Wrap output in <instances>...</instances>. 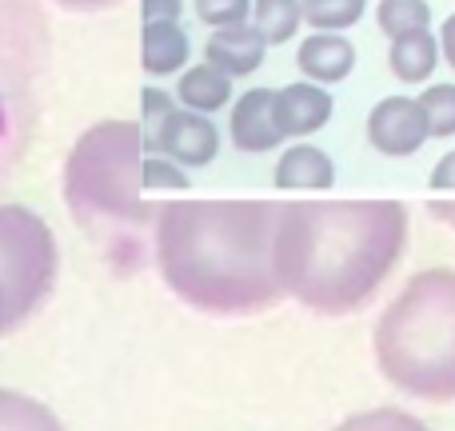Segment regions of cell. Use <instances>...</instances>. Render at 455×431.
Wrapping results in <instances>:
<instances>
[{
  "label": "cell",
  "instance_id": "6da1fadb",
  "mask_svg": "<svg viewBox=\"0 0 455 431\" xmlns=\"http://www.w3.org/2000/svg\"><path fill=\"white\" fill-rule=\"evenodd\" d=\"M275 200H176L156 208L164 283L208 315H248L283 299L275 275Z\"/></svg>",
  "mask_w": 455,
  "mask_h": 431
},
{
  "label": "cell",
  "instance_id": "7a4b0ae2",
  "mask_svg": "<svg viewBox=\"0 0 455 431\" xmlns=\"http://www.w3.org/2000/svg\"><path fill=\"white\" fill-rule=\"evenodd\" d=\"M408 248L400 200H299L280 204L275 275L283 296L323 315L363 307Z\"/></svg>",
  "mask_w": 455,
  "mask_h": 431
},
{
  "label": "cell",
  "instance_id": "3957f363",
  "mask_svg": "<svg viewBox=\"0 0 455 431\" xmlns=\"http://www.w3.org/2000/svg\"><path fill=\"white\" fill-rule=\"evenodd\" d=\"M376 363L416 400H455V267L416 272L376 323Z\"/></svg>",
  "mask_w": 455,
  "mask_h": 431
},
{
  "label": "cell",
  "instance_id": "277c9868",
  "mask_svg": "<svg viewBox=\"0 0 455 431\" xmlns=\"http://www.w3.org/2000/svg\"><path fill=\"white\" fill-rule=\"evenodd\" d=\"M144 168V128L132 120H100L92 124L64 160V204L84 227L96 219L144 224L156 216L140 200Z\"/></svg>",
  "mask_w": 455,
  "mask_h": 431
},
{
  "label": "cell",
  "instance_id": "5b68a950",
  "mask_svg": "<svg viewBox=\"0 0 455 431\" xmlns=\"http://www.w3.org/2000/svg\"><path fill=\"white\" fill-rule=\"evenodd\" d=\"M44 68V28L32 4L0 0V176L12 172L36 124V80Z\"/></svg>",
  "mask_w": 455,
  "mask_h": 431
},
{
  "label": "cell",
  "instance_id": "8992f818",
  "mask_svg": "<svg viewBox=\"0 0 455 431\" xmlns=\"http://www.w3.org/2000/svg\"><path fill=\"white\" fill-rule=\"evenodd\" d=\"M60 272L52 227L24 204H0V339L48 299Z\"/></svg>",
  "mask_w": 455,
  "mask_h": 431
},
{
  "label": "cell",
  "instance_id": "52a82bcc",
  "mask_svg": "<svg viewBox=\"0 0 455 431\" xmlns=\"http://www.w3.org/2000/svg\"><path fill=\"white\" fill-rule=\"evenodd\" d=\"M144 148L160 152L164 160L180 168H204L216 160L220 152V132L208 116L200 112H188V108H172L164 120L156 124V132L144 136Z\"/></svg>",
  "mask_w": 455,
  "mask_h": 431
},
{
  "label": "cell",
  "instance_id": "ba28073f",
  "mask_svg": "<svg viewBox=\"0 0 455 431\" xmlns=\"http://www.w3.org/2000/svg\"><path fill=\"white\" fill-rule=\"evenodd\" d=\"M368 140L384 156H411L427 144V120L416 96H384L368 112Z\"/></svg>",
  "mask_w": 455,
  "mask_h": 431
},
{
  "label": "cell",
  "instance_id": "9c48e42d",
  "mask_svg": "<svg viewBox=\"0 0 455 431\" xmlns=\"http://www.w3.org/2000/svg\"><path fill=\"white\" fill-rule=\"evenodd\" d=\"M232 144L240 152H272L283 140L280 124H275V92L272 88H251L235 100L232 120H228Z\"/></svg>",
  "mask_w": 455,
  "mask_h": 431
},
{
  "label": "cell",
  "instance_id": "30bf717a",
  "mask_svg": "<svg viewBox=\"0 0 455 431\" xmlns=\"http://www.w3.org/2000/svg\"><path fill=\"white\" fill-rule=\"evenodd\" d=\"M331 112H336L331 92L312 84V80H299V84H288L275 92V124H280L283 136H296V140L320 132L331 120Z\"/></svg>",
  "mask_w": 455,
  "mask_h": 431
},
{
  "label": "cell",
  "instance_id": "8fae6325",
  "mask_svg": "<svg viewBox=\"0 0 455 431\" xmlns=\"http://www.w3.org/2000/svg\"><path fill=\"white\" fill-rule=\"evenodd\" d=\"M267 56V40L259 36L256 24H235V28H216L204 44V60L220 68L224 76H251Z\"/></svg>",
  "mask_w": 455,
  "mask_h": 431
},
{
  "label": "cell",
  "instance_id": "7c38bea8",
  "mask_svg": "<svg viewBox=\"0 0 455 431\" xmlns=\"http://www.w3.org/2000/svg\"><path fill=\"white\" fill-rule=\"evenodd\" d=\"M296 64L312 84H339L355 68V44L344 32H312L299 40Z\"/></svg>",
  "mask_w": 455,
  "mask_h": 431
},
{
  "label": "cell",
  "instance_id": "4fadbf2b",
  "mask_svg": "<svg viewBox=\"0 0 455 431\" xmlns=\"http://www.w3.org/2000/svg\"><path fill=\"white\" fill-rule=\"evenodd\" d=\"M272 180L283 192H323L336 184V164H331V156L323 148L296 140L291 148L280 152Z\"/></svg>",
  "mask_w": 455,
  "mask_h": 431
},
{
  "label": "cell",
  "instance_id": "5bb4252c",
  "mask_svg": "<svg viewBox=\"0 0 455 431\" xmlns=\"http://www.w3.org/2000/svg\"><path fill=\"white\" fill-rule=\"evenodd\" d=\"M192 44L188 32L180 28L176 20H160V24H144L140 36V64L148 76H172L188 64Z\"/></svg>",
  "mask_w": 455,
  "mask_h": 431
},
{
  "label": "cell",
  "instance_id": "9a60e30c",
  "mask_svg": "<svg viewBox=\"0 0 455 431\" xmlns=\"http://www.w3.org/2000/svg\"><path fill=\"white\" fill-rule=\"evenodd\" d=\"M440 64V40L432 32H408V36H395L387 48V68L395 72V80L403 84H424L427 76Z\"/></svg>",
  "mask_w": 455,
  "mask_h": 431
},
{
  "label": "cell",
  "instance_id": "2e32d148",
  "mask_svg": "<svg viewBox=\"0 0 455 431\" xmlns=\"http://www.w3.org/2000/svg\"><path fill=\"white\" fill-rule=\"evenodd\" d=\"M176 96H180V104L188 112H200V116H212V112H220L228 100H232V76H224L220 68H212V64H196V68H188L180 76V84H176Z\"/></svg>",
  "mask_w": 455,
  "mask_h": 431
},
{
  "label": "cell",
  "instance_id": "e0dca14e",
  "mask_svg": "<svg viewBox=\"0 0 455 431\" xmlns=\"http://www.w3.org/2000/svg\"><path fill=\"white\" fill-rule=\"evenodd\" d=\"M299 20H304V8L299 0H251V24L259 28V36L272 44H288L299 32Z\"/></svg>",
  "mask_w": 455,
  "mask_h": 431
},
{
  "label": "cell",
  "instance_id": "ac0fdd59",
  "mask_svg": "<svg viewBox=\"0 0 455 431\" xmlns=\"http://www.w3.org/2000/svg\"><path fill=\"white\" fill-rule=\"evenodd\" d=\"M0 431H64L44 403L0 387Z\"/></svg>",
  "mask_w": 455,
  "mask_h": 431
},
{
  "label": "cell",
  "instance_id": "d6986e66",
  "mask_svg": "<svg viewBox=\"0 0 455 431\" xmlns=\"http://www.w3.org/2000/svg\"><path fill=\"white\" fill-rule=\"evenodd\" d=\"M376 20L387 40L408 36V32H424L432 24V4L427 0H379Z\"/></svg>",
  "mask_w": 455,
  "mask_h": 431
},
{
  "label": "cell",
  "instance_id": "ffe728a7",
  "mask_svg": "<svg viewBox=\"0 0 455 431\" xmlns=\"http://www.w3.org/2000/svg\"><path fill=\"white\" fill-rule=\"evenodd\" d=\"M299 8L315 32H344L363 20L368 0H299Z\"/></svg>",
  "mask_w": 455,
  "mask_h": 431
},
{
  "label": "cell",
  "instance_id": "44dd1931",
  "mask_svg": "<svg viewBox=\"0 0 455 431\" xmlns=\"http://www.w3.org/2000/svg\"><path fill=\"white\" fill-rule=\"evenodd\" d=\"M419 108L427 120V136H440L448 140L455 136V84H432L424 88V96H416Z\"/></svg>",
  "mask_w": 455,
  "mask_h": 431
},
{
  "label": "cell",
  "instance_id": "7402d4cb",
  "mask_svg": "<svg viewBox=\"0 0 455 431\" xmlns=\"http://www.w3.org/2000/svg\"><path fill=\"white\" fill-rule=\"evenodd\" d=\"M331 431H432V427H427L424 419L400 411V408H376V411H363V416L344 419V424L331 427Z\"/></svg>",
  "mask_w": 455,
  "mask_h": 431
},
{
  "label": "cell",
  "instance_id": "603a6c76",
  "mask_svg": "<svg viewBox=\"0 0 455 431\" xmlns=\"http://www.w3.org/2000/svg\"><path fill=\"white\" fill-rule=\"evenodd\" d=\"M196 16L208 28H235L251 20V0H196Z\"/></svg>",
  "mask_w": 455,
  "mask_h": 431
},
{
  "label": "cell",
  "instance_id": "cb8c5ba5",
  "mask_svg": "<svg viewBox=\"0 0 455 431\" xmlns=\"http://www.w3.org/2000/svg\"><path fill=\"white\" fill-rule=\"evenodd\" d=\"M140 184L144 188H168V192H184L188 188V172H184L180 164H172V160L164 156H148L140 168Z\"/></svg>",
  "mask_w": 455,
  "mask_h": 431
},
{
  "label": "cell",
  "instance_id": "d4e9b609",
  "mask_svg": "<svg viewBox=\"0 0 455 431\" xmlns=\"http://www.w3.org/2000/svg\"><path fill=\"white\" fill-rule=\"evenodd\" d=\"M172 108H176V104H172V96H168V92H160V88H144V124H140L144 136L156 132V124H160V120H164Z\"/></svg>",
  "mask_w": 455,
  "mask_h": 431
},
{
  "label": "cell",
  "instance_id": "484cf974",
  "mask_svg": "<svg viewBox=\"0 0 455 431\" xmlns=\"http://www.w3.org/2000/svg\"><path fill=\"white\" fill-rule=\"evenodd\" d=\"M184 0H140V16L144 24H160V20H176L180 24Z\"/></svg>",
  "mask_w": 455,
  "mask_h": 431
},
{
  "label": "cell",
  "instance_id": "4316f807",
  "mask_svg": "<svg viewBox=\"0 0 455 431\" xmlns=\"http://www.w3.org/2000/svg\"><path fill=\"white\" fill-rule=\"evenodd\" d=\"M432 184L435 192H455V152H443V160L432 168Z\"/></svg>",
  "mask_w": 455,
  "mask_h": 431
},
{
  "label": "cell",
  "instance_id": "83f0119b",
  "mask_svg": "<svg viewBox=\"0 0 455 431\" xmlns=\"http://www.w3.org/2000/svg\"><path fill=\"white\" fill-rule=\"evenodd\" d=\"M440 56L455 68V12L443 20V28H440Z\"/></svg>",
  "mask_w": 455,
  "mask_h": 431
},
{
  "label": "cell",
  "instance_id": "f1b7e54d",
  "mask_svg": "<svg viewBox=\"0 0 455 431\" xmlns=\"http://www.w3.org/2000/svg\"><path fill=\"white\" fill-rule=\"evenodd\" d=\"M427 212L440 219V224L455 227V200H432V204H427Z\"/></svg>",
  "mask_w": 455,
  "mask_h": 431
},
{
  "label": "cell",
  "instance_id": "f546056e",
  "mask_svg": "<svg viewBox=\"0 0 455 431\" xmlns=\"http://www.w3.org/2000/svg\"><path fill=\"white\" fill-rule=\"evenodd\" d=\"M60 4L64 8H84L88 12V8H108V4H120V0H60Z\"/></svg>",
  "mask_w": 455,
  "mask_h": 431
}]
</instances>
